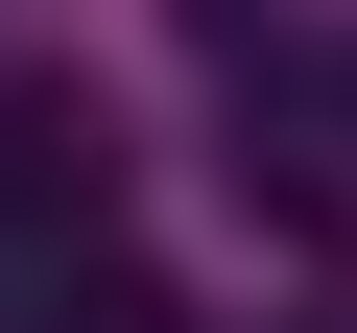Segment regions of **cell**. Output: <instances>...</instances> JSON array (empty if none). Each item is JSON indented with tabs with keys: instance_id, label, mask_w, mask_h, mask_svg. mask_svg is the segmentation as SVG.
Returning <instances> with one entry per match:
<instances>
[{
	"instance_id": "obj_1",
	"label": "cell",
	"mask_w": 357,
	"mask_h": 333,
	"mask_svg": "<svg viewBox=\"0 0 357 333\" xmlns=\"http://www.w3.org/2000/svg\"><path fill=\"white\" fill-rule=\"evenodd\" d=\"M96 215H119V119L72 72H24L0 95V262H96Z\"/></svg>"
},
{
	"instance_id": "obj_2",
	"label": "cell",
	"mask_w": 357,
	"mask_h": 333,
	"mask_svg": "<svg viewBox=\"0 0 357 333\" xmlns=\"http://www.w3.org/2000/svg\"><path fill=\"white\" fill-rule=\"evenodd\" d=\"M24 333H191L143 262H24Z\"/></svg>"
}]
</instances>
